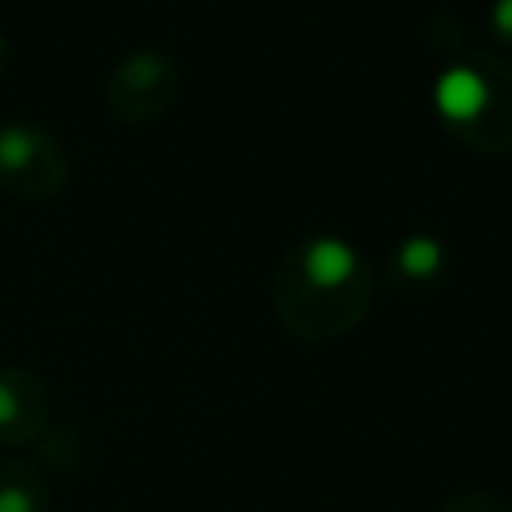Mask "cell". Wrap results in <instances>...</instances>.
<instances>
[{"label": "cell", "mask_w": 512, "mask_h": 512, "mask_svg": "<svg viewBox=\"0 0 512 512\" xmlns=\"http://www.w3.org/2000/svg\"><path fill=\"white\" fill-rule=\"evenodd\" d=\"M376 276L364 252L340 236H304L272 268V312L288 336L332 344L364 324Z\"/></svg>", "instance_id": "obj_1"}, {"label": "cell", "mask_w": 512, "mask_h": 512, "mask_svg": "<svg viewBox=\"0 0 512 512\" xmlns=\"http://www.w3.org/2000/svg\"><path fill=\"white\" fill-rule=\"evenodd\" d=\"M432 112L440 128L480 156H512V60L460 48L432 80Z\"/></svg>", "instance_id": "obj_2"}, {"label": "cell", "mask_w": 512, "mask_h": 512, "mask_svg": "<svg viewBox=\"0 0 512 512\" xmlns=\"http://www.w3.org/2000/svg\"><path fill=\"white\" fill-rule=\"evenodd\" d=\"M184 96V68L164 48H132L108 68L104 108L124 128H148L164 120Z\"/></svg>", "instance_id": "obj_3"}, {"label": "cell", "mask_w": 512, "mask_h": 512, "mask_svg": "<svg viewBox=\"0 0 512 512\" xmlns=\"http://www.w3.org/2000/svg\"><path fill=\"white\" fill-rule=\"evenodd\" d=\"M72 156L64 140L36 120L0 124V192L24 204H48L68 188Z\"/></svg>", "instance_id": "obj_4"}, {"label": "cell", "mask_w": 512, "mask_h": 512, "mask_svg": "<svg viewBox=\"0 0 512 512\" xmlns=\"http://www.w3.org/2000/svg\"><path fill=\"white\" fill-rule=\"evenodd\" d=\"M52 424V396L44 376L32 368L8 364L0 368V444L32 448Z\"/></svg>", "instance_id": "obj_5"}, {"label": "cell", "mask_w": 512, "mask_h": 512, "mask_svg": "<svg viewBox=\"0 0 512 512\" xmlns=\"http://www.w3.org/2000/svg\"><path fill=\"white\" fill-rule=\"evenodd\" d=\"M448 276H452V252L432 232H412L388 252V284L408 300L440 292Z\"/></svg>", "instance_id": "obj_6"}, {"label": "cell", "mask_w": 512, "mask_h": 512, "mask_svg": "<svg viewBox=\"0 0 512 512\" xmlns=\"http://www.w3.org/2000/svg\"><path fill=\"white\" fill-rule=\"evenodd\" d=\"M0 512H52V480L32 460H0Z\"/></svg>", "instance_id": "obj_7"}, {"label": "cell", "mask_w": 512, "mask_h": 512, "mask_svg": "<svg viewBox=\"0 0 512 512\" xmlns=\"http://www.w3.org/2000/svg\"><path fill=\"white\" fill-rule=\"evenodd\" d=\"M32 448H36V468H44V472L72 476V472L88 468V460H92L88 440L76 428H68V424H48V432Z\"/></svg>", "instance_id": "obj_8"}, {"label": "cell", "mask_w": 512, "mask_h": 512, "mask_svg": "<svg viewBox=\"0 0 512 512\" xmlns=\"http://www.w3.org/2000/svg\"><path fill=\"white\" fill-rule=\"evenodd\" d=\"M436 512H512V500L492 488H464L436 504Z\"/></svg>", "instance_id": "obj_9"}, {"label": "cell", "mask_w": 512, "mask_h": 512, "mask_svg": "<svg viewBox=\"0 0 512 512\" xmlns=\"http://www.w3.org/2000/svg\"><path fill=\"white\" fill-rule=\"evenodd\" d=\"M488 28H492V36L512 52V0H492V8H488Z\"/></svg>", "instance_id": "obj_10"}, {"label": "cell", "mask_w": 512, "mask_h": 512, "mask_svg": "<svg viewBox=\"0 0 512 512\" xmlns=\"http://www.w3.org/2000/svg\"><path fill=\"white\" fill-rule=\"evenodd\" d=\"M8 64H12V44H8V36L0 32V80H4V72H8Z\"/></svg>", "instance_id": "obj_11"}]
</instances>
